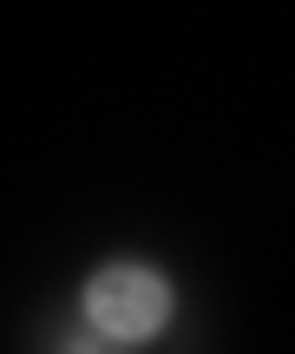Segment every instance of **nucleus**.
I'll use <instances>...</instances> for the list:
<instances>
[{"label":"nucleus","instance_id":"1","mask_svg":"<svg viewBox=\"0 0 295 354\" xmlns=\"http://www.w3.org/2000/svg\"><path fill=\"white\" fill-rule=\"evenodd\" d=\"M171 308H178L171 282L158 269H144V263H105L86 282V322L118 348H138L151 335H164Z\"/></svg>","mask_w":295,"mask_h":354}]
</instances>
